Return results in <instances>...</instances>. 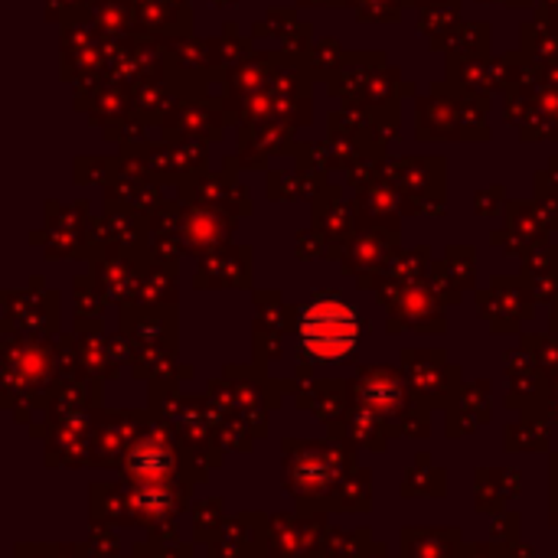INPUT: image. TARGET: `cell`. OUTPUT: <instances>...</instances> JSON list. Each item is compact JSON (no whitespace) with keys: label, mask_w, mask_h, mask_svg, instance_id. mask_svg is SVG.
<instances>
[{"label":"cell","mask_w":558,"mask_h":558,"mask_svg":"<svg viewBox=\"0 0 558 558\" xmlns=\"http://www.w3.org/2000/svg\"><path fill=\"white\" fill-rule=\"evenodd\" d=\"M360 320L343 301H317L301 317V340L314 360H340L356 347Z\"/></svg>","instance_id":"obj_1"}]
</instances>
